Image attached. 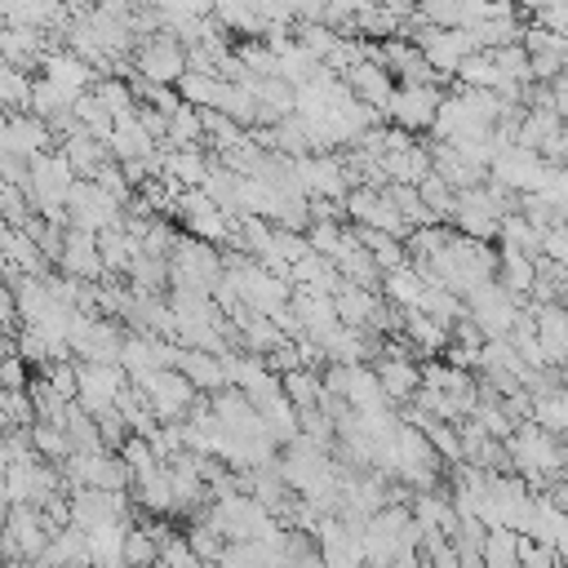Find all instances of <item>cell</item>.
Returning <instances> with one entry per match:
<instances>
[{"label": "cell", "instance_id": "obj_1", "mask_svg": "<svg viewBox=\"0 0 568 568\" xmlns=\"http://www.w3.org/2000/svg\"><path fill=\"white\" fill-rule=\"evenodd\" d=\"M466 315L475 320V328H479L488 342H501V337L515 333V324H519V315H524V302H519L501 280H493V284H484V288H475V293L466 297Z\"/></svg>", "mask_w": 568, "mask_h": 568}, {"label": "cell", "instance_id": "obj_2", "mask_svg": "<svg viewBox=\"0 0 568 568\" xmlns=\"http://www.w3.org/2000/svg\"><path fill=\"white\" fill-rule=\"evenodd\" d=\"M53 524L40 506H9V519H4V555L9 559H27V564H40L49 541H53Z\"/></svg>", "mask_w": 568, "mask_h": 568}, {"label": "cell", "instance_id": "obj_3", "mask_svg": "<svg viewBox=\"0 0 568 568\" xmlns=\"http://www.w3.org/2000/svg\"><path fill=\"white\" fill-rule=\"evenodd\" d=\"M324 386H328V395H337L355 413H382L390 404L386 390H382L377 368H364V364H333L324 373Z\"/></svg>", "mask_w": 568, "mask_h": 568}, {"label": "cell", "instance_id": "obj_4", "mask_svg": "<svg viewBox=\"0 0 568 568\" xmlns=\"http://www.w3.org/2000/svg\"><path fill=\"white\" fill-rule=\"evenodd\" d=\"M133 62H138V75H142V80H151V84H173V89H178V80L191 71V49H186L178 36L160 31V36H151V40L138 44Z\"/></svg>", "mask_w": 568, "mask_h": 568}, {"label": "cell", "instance_id": "obj_5", "mask_svg": "<svg viewBox=\"0 0 568 568\" xmlns=\"http://www.w3.org/2000/svg\"><path fill=\"white\" fill-rule=\"evenodd\" d=\"M120 213H124V204H120L111 191H102L93 178H80L75 191H71V200H67V217H71L75 231L102 235V231H111V226H124Z\"/></svg>", "mask_w": 568, "mask_h": 568}, {"label": "cell", "instance_id": "obj_6", "mask_svg": "<svg viewBox=\"0 0 568 568\" xmlns=\"http://www.w3.org/2000/svg\"><path fill=\"white\" fill-rule=\"evenodd\" d=\"M448 93H439V84H399L390 106H386V120L404 133H422V129H435L439 120V106H444Z\"/></svg>", "mask_w": 568, "mask_h": 568}, {"label": "cell", "instance_id": "obj_7", "mask_svg": "<svg viewBox=\"0 0 568 568\" xmlns=\"http://www.w3.org/2000/svg\"><path fill=\"white\" fill-rule=\"evenodd\" d=\"M62 479H71L75 488H106V493H124V484L133 479L129 475V462L120 453H71L62 462Z\"/></svg>", "mask_w": 568, "mask_h": 568}, {"label": "cell", "instance_id": "obj_8", "mask_svg": "<svg viewBox=\"0 0 568 568\" xmlns=\"http://www.w3.org/2000/svg\"><path fill=\"white\" fill-rule=\"evenodd\" d=\"M488 178L501 182V186L515 191V195H537V191L546 186V178H550V160H546L541 151L515 142L506 155H497V164L488 169Z\"/></svg>", "mask_w": 568, "mask_h": 568}, {"label": "cell", "instance_id": "obj_9", "mask_svg": "<svg viewBox=\"0 0 568 568\" xmlns=\"http://www.w3.org/2000/svg\"><path fill=\"white\" fill-rule=\"evenodd\" d=\"M138 390L151 399V408H155V417H160V422H186V413L200 404V399H195L200 390H195L178 368H160V373L142 377V382H138Z\"/></svg>", "mask_w": 568, "mask_h": 568}, {"label": "cell", "instance_id": "obj_10", "mask_svg": "<svg viewBox=\"0 0 568 568\" xmlns=\"http://www.w3.org/2000/svg\"><path fill=\"white\" fill-rule=\"evenodd\" d=\"M75 373H80V404H84L93 417L111 413V408L120 404V395L133 386L120 364H84V359H80Z\"/></svg>", "mask_w": 568, "mask_h": 568}, {"label": "cell", "instance_id": "obj_11", "mask_svg": "<svg viewBox=\"0 0 568 568\" xmlns=\"http://www.w3.org/2000/svg\"><path fill=\"white\" fill-rule=\"evenodd\" d=\"M129 519L124 493H106V488H75L71 493V524L75 528H102V524H120Z\"/></svg>", "mask_w": 568, "mask_h": 568}, {"label": "cell", "instance_id": "obj_12", "mask_svg": "<svg viewBox=\"0 0 568 568\" xmlns=\"http://www.w3.org/2000/svg\"><path fill=\"white\" fill-rule=\"evenodd\" d=\"M49 142H53V129L40 115L9 111V120H4V155H18V160L31 164V160H40L49 151Z\"/></svg>", "mask_w": 568, "mask_h": 568}, {"label": "cell", "instance_id": "obj_13", "mask_svg": "<svg viewBox=\"0 0 568 568\" xmlns=\"http://www.w3.org/2000/svg\"><path fill=\"white\" fill-rule=\"evenodd\" d=\"M342 80L351 84V93H355L359 102H368V106H377V111H386V106H390V98H395V89H399V80H395L377 58L355 62Z\"/></svg>", "mask_w": 568, "mask_h": 568}, {"label": "cell", "instance_id": "obj_14", "mask_svg": "<svg viewBox=\"0 0 568 568\" xmlns=\"http://www.w3.org/2000/svg\"><path fill=\"white\" fill-rule=\"evenodd\" d=\"M537 337L550 368H568V306L564 302H537Z\"/></svg>", "mask_w": 568, "mask_h": 568}, {"label": "cell", "instance_id": "obj_15", "mask_svg": "<svg viewBox=\"0 0 568 568\" xmlns=\"http://www.w3.org/2000/svg\"><path fill=\"white\" fill-rule=\"evenodd\" d=\"M71 280H93V275H102L106 271V262H102V248H98V235L93 231H67V248H62V262H58Z\"/></svg>", "mask_w": 568, "mask_h": 568}, {"label": "cell", "instance_id": "obj_16", "mask_svg": "<svg viewBox=\"0 0 568 568\" xmlns=\"http://www.w3.org/2000/svg\"><path fill=\"white\" fill-rule=\"evenodd\" d=\"M178 373H182L195 390H209V395H217V390H226V386H231V382H226V359H222V355H213V351L182 346V364H178Z\"/></svg>", "mask_w": 568, "mask_h": 568}, {"label": "cell", "instance_id": "obj_17", "mask_svg": "<svg viewBox=\"0 0 568 568\" xmlns=\"http://www.w3.org/2000/svg\"><path fill=\"white\" fill-rule=\"evenodd\" d=\"M399 333H404L408 351H417V355H439V351H448V337H453V328H444L426 311H404V328Z\"/></svg>", "mask_w": 568, "mask_h": 568}, {"label": "cell", "instance_id": "obj_18", "mask_svg": "<svg viewBox=\"0 0 568 568\" xmlns=\"http://www.w3.org/2000/svg\"><path fill=\"white\" fill-rule=\"evenodd\" d=\"M377 377H382V390H386L390 404H395V399H417V390H422V368H417L408 355H386V359H377Z\"/></svg>", "mask_w": 568, "mask_h": 568}, {"label": "cell", "instance_id": "obj_19", "mask_svg": "<svg viewBox=\"0 0 568 568\" xmlns=\"http://www.w3.org/2000/svg\"><path fill=\"white\" fill-rule=\"evenodd\" d=\"M40 564H44V568H89V532L75 528V524L58 528Z\"/></svg>", "mask_w": 568, "mask_h": 568}, {"label": "cell", "instance_id": "obj_20", "mask_svg": "<svg viewBox=\"0 0 568 568\" xmlns=\"http://www.w3.org/2000/svg\"><path fill=\"white\" fill-rule=\"evenodd\" d=\"M382 293H386V302L399 306V311H422V302H426V275H422L413 262L399 266V271H386Z\"/></svg>", "mask_w": 568, "mask_h": 568}, {"label": "cell", "instance_id": "obj_21", "mask_svg": "<svg viewBox=\"0 0 568 568\" xmlns=\"http://www.w3.org/2000/svg\"><path fill=\"white\" fill-rule=\"evenodd\" d=\"M497 280L515 293V297H524V293H532L537 288V271H541V257H528V253H515V248H497Z\"/></svg>", "mask_w": 568, "mask_h": 568}, {"label": "cell", "instance_id": "obj_22", "mask_svg": "<svg viewBox=\"0 0 568 568\" xmlns=\"http://www.w3.org/2000/svg\"><path fill=\"white\" fill-rule=\"evenodd\" d=\"M524 532L515 528H488L484 537V568H524Z\"/></svg>", "mask_w": 568, "mask_h": 568}, {"label": "cell", "instance_id": "obj_23", "mask_svg": "<svg viewBox=\"0 0 568 568\" xmlns=\"http://www.w3.org/2000/svg\"><path fill=\"white\" fill-rule=\"evenodd\" d=\"M497 240H501V248H515V253H528V257H541V244H546V235L524 217V209L519 213H506Z\"/></svg>", "mask_w": 568, "mask_h": 568}, {"label": "cell", "instance_id": "obj_24", "mask_svg": "<svg viewBox=\"0 0 568 568\" xmlns=\"http://www.w3.org/2000/svg\"><path fill=\"white\" fill-rule=\"evenodd\" d=\"M186 541H191V550H195L204 564H217V559L226 555V546H231V541H226V532H222L213 519H204V515L186 528Z\"/></svg>", "mask_w": 568, "mask_h": 568}, {"label": "cell", "instance_id": "obj_25", "mask_svg": "<svg viewBox=\"0 0 568 568\" xmlns=\"http://www.w3.org/2000/svg\"><path fill=\"white\" fill-rule=\"evenodd\" d=\"M532 422H537V426H546L550 435H568V390H564V386H555V390L537 395Z\"/></svg>", "mask_w": 568, "mask_h": 568}, {"label": "cell", "instance_id": "obj_26", "mask_svg": "<svg viewBox=\"0 0 568 568\" xmlns=\"http://www.w3.org/2000/svg\"><path fill=\"white\" fill-rule=\"evenodd\" d=\"M222 75H204V71H186L182 80H178V93H182V102H191V106H217V98H222Z\"/></svg>", "mask_w": 568, "mask_h": 568}, {"label": "cell", "instance_id": "obj_27", "mask_svg": "<svg viewBox=\"0 0 568 568\" xmlns=\"http://www.w3.org/2000/svg\"><path fill=\"white\" fill-rule=\"evenodd\" d=\"M31 89H36V80L27 71H18V67H4L0 71V93H4V106L9 111H27L31 106Z\"/></svg>", "mask_w": 568, "mask_h": 568}, {"label": "cell", "instance_id": "obj_28", "mask_svg": "<svg viewBox=\"0 0 568 568\" xmlns=\"http://www.w3.org/2000/svg\"><path fill=\"white\" fill-rule=\"evenodd\" d=\"M417 13H422L430 27H444V31L462 27V0H422Z\"/></svg>", "mask_w": 568, "mask_h": 568}, {"label": "cell", "instance_id": "obj_29", "mask_svg": "<svg viewBox=\"0 0 568 568\" xmlns=\"http://www.w3.org/2000/svg\"><path fill=\"white\" fill-rule=\"evenodd\" d=\"M524 568H564V559H559V546H546V541H532V537H524Z\"/></svg>", "mask_w": 568, "mask_h": 568}, {"label": "cell", "instance_id": "obj_30", "mask_svg": "<svg viewBox=\"0 0 568 568\" xmlns=\"http://www.w3.org/2000/svg\"><path fill=\"white\" fill-rule=\"evenodd\" d=\"M564 457H568V444H564Z\"/></svg>", "mask_w": 568, "mask_h": 568}]
</instances>
